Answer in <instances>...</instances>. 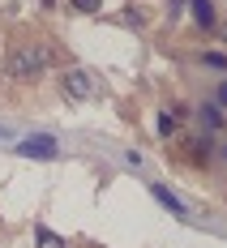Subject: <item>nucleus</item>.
Here are the masks:
<instances>
[{
	"instance_id": "423d86ee",
	"label": "nucleus",
	"mask_w": 227,
	"mask_h": 248,
	"mask_svg": "<svg viewBox=\"0 0 227 248\" xmlns=\"http://www.w3.org/2000/svg\"><path fill=\"white\" fill-rule=\"evenodd\" d=\"M176 133H180V107L159 111V137H176Z\"/></svg>"
},
{
	"instance_id": "f8f14e48",
	"label": "nucleus",
	"mask_w": 227,
	"mask_h": 248,
	"mask_svg": "<svg viewBox=\"0 0 227 248\" xmlns=\"http://www.w3.org/2000/svg\"><path fill=\"white\" fill-rule=\"evenodd\" d=\"M180 9H184V0H167V13H172V22L180 17Z\"/></svg>"
},
{
	"instance_id": "ddd939ff",
	"label": "nucleus",
	"mask_w": 227,
	"mask_h": 248,
	"mask_svg": "<svg viewBox=\"0 0 227 248\" xmlns=\"http://www.w3.org/2000/svg\"><path fill=\"white\" fill-rule=\"evenodd\" d=\"M214 107H227V81L219 86V94H214Z\"/></svg>"
},
{
	"instance_id": "39448f33",
	"label": "nucleus",
	"mask_w": 227,
	"mask_h": 248,
	"mask_svg": "<svg viewBox=\"0 0 227 248\" xmlns=\"http://www.w3.org/2000/svg\"><path fill=\"white\" fill-rule=\"evenodd\" d=\"M150 193H154V197H159V205H167V210H172V214H176V218H189V205H184V201H180L176 193H172V188H167V184H154Z\"/></svg>"
},
{
	"instance_id": "f257e3e1",
	"label": "nucleus",
	"mask_w": 227,
	"mask_h": 248,
	"mask_svg": "<svg viewBox=\"0 0 227 248\" xmlns=\"http://www.w3.org/2000/svg\"><path fill=\"white\" fill-rule=\"evenodd\" d=\"M51 56L39 47H13L9 51V60H4V69H9V77L13 81H34V77L43 73V64H48Z\"/></svg>"
},
{
	"instance_id": "7ed1b4c3",
	"label": "nucleus",
	"mask_w": 227,
	"mask_h": 248,
	"mask_svg": "<svg viewBox=\"0 0 227 248\" xmlns=\"http://www.w3.org/2000/svg\"><path fill=\"white\" fill-rule=\"evenodd\" d=\"M22 154L51 163V158H60V146H56V137H43V133H34V137H26V141H22Z\"/></svg>"
},
{
	"instance_id": "9d476101",
	"label": "nucleus",
	"mask_w": 227,
	"mask_h": 248,
	"mask_svg": "<svg viewBox=\"0 0 227 248\" xmlns=\"http://www.w3.org/2000/svg\"><path fill=\"white\" fill-rule=\"evenodd\" d=\"M184 154H189V163H206V158H210V150H206L202 141H189V146H184Z\"/></svg>"
},
{
	"instance_id": "4468645a",
	"label": "nucleus",
	"mask_w": 227,
	"mask_h": 248,
	"mask_svg": "<svg viewBox=\"0 0 227 248\" xmlns=\"http://www.w3.org/2000/svg\"><path fill=\"white\" fill-rule=\"evenodd\" d=\"M214 30H223V39H227V22H223V26H214Z\"/></svg>"
},
{
	"instance_id": "1a4fd4ad",
	"label": "nucleus",
	"mask_w": 227,
	"mask_h": 248,
	"mask_svg": "<svg viewBox=\"0 0 227 248\" xmlns=\"http://www.w3.org/2000/svg\"><path fill=\"white\" fill-rule=\"evenodd\" d=\"M34 244H39V248H65V244H60V235H51L48 227H39V231H34Z\"/></svg>"
},
{
	"instance_id": "f03ea898",
	"label": "nucleus",
	"mask_w": 227,
	"mask_h": 248,
	"mask_svg": "<svg viewBox=\"0 0 227 248\" xmlns=\"http://www.w3.org/2000/svg\"><path fill=\"white\" fill-rule=\"evenodd\" d=\"M60 90H65V99H73V103L95 99V94H99V77L90 73V69L69 64V69H65V77H60Z\"/></svg>"
},
{
	"instance_id": "0eeeda50",
	"label": "nucleus",
	"mask_w": 227,
	"mask_h": 248,
	"mask_svg": "<svg viewBox=\"0 0 227 248\" xmlns=\"http://www.w3.org/2000/svg\"><path fill=\"white\" fill-rule=\"evenodd\" d=\"M197 120L206 124V128H223V111H219V107H214V103H202V107H197Z\"/></svg>"
},
{
	"instance_id": "6e6552de",
	"label": "nucleus",
	"mask_w": 227,
	"mask_h": 248,
	"mask_svg": "<svg viewBox=\"0 0 227 248\" xmlns=\"http://www.w3.org/2000/svg\"><path fill=\"white\" fill-rule=\"evenodd\" d=\"M202 64H206V69H219V73H227V51H219V47L202 51Z\"/></svg>"
},
{
	"instance_id": "20e7f679",
	"label": "nucleus",
	"mask_w": 227,
	"mask_h": 248,
	"mask_svg": "<svg viewBox=\"0 0 227 248\" xmlns=\"http://www.w3.org/2000/svg\"><path fill=\"white\" fill-rule=\"evenodd\" d=\"M189 13H193V26H202V30H214V26H219L210 0H189Z\"/></svg>"
},
{
	"instance_id": "2eb2a0df",
	"label": "nucleus",
	"mask_w": 227,
	"mask_h": 248,
	"mask_svg": "<svg viewBox=\"0 0 227 248\" xmlns=\"http://www.w3.org/2000/svg\"><path fill=\"white\" fill-rule=\"evenodd\" d=\"M223 154H227V146H223Z\"/></svg>"
},
{
	"instance_id": "9b49d317",
	"label": "nucleus",
	"mask_w": 227,
	"mask_h": 248,
	"mask_svg": "<svg viewBox=\"0 0 227 248\" xmlns=\"http://www.w3.org/2000/svg\"><path fill=\"white\" fill-rule=\"evenodd\" d=\"M69 9H73V13H99L103 0H69Z\"/></svg>"
}]
</instances>
